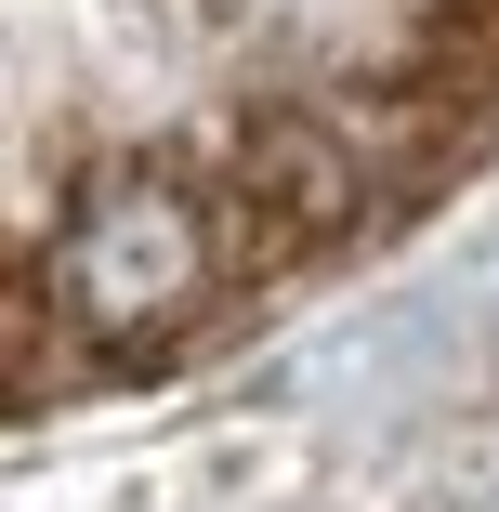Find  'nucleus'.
I'll return each instance as SVG.
<instances>
[{
	"label": "nucleus",
	"mask_w": 499,
	"mask_h": 512,
	"mask_svg": "<svg viewBox=\"0 0 499 512\" xmlns=\"http://www.w3.org/2000/svg\"><path fill=\"white\" fill-rule=\"evenodd\" d=\"M211 276H224V224L197 211L158 158L92 171L79 211L53 224V302H66V329H92V342H145V329L197 316Z\"/></svg>",
	"instance_id": "obj_1"
}]
</instances>
